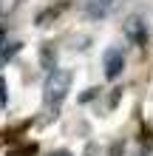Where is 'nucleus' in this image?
Returning <instances> with one entry per match:
<instances>
[{"mask_svg": "<svg viewBox=\"0 0 153 156\" xmlns=\"http://www.w3.org/2000/svg\"><path fill=\"white\" fill-rule=\"evenodd\" d=\"M68 88H71V71L54 68L51 74H48V80H46V85H43V99H46V105L48 108H57L62 99H65Z\"/></svg>", "mask_w": 153, "mask_h": 156, "instance_id": "obj_1", "label": "nucleus"}, {"mask_svg": "<svg viewBox=\"0 0 153 156\" xmlns=\"http://www.w3.org/2000/svg\"><path fill=\"white\" fill-rule=\"evenodd\" d=\"M102 66H105V77H108V80H116V77L122 74V68H125L122 51H116V48L105 51V57H102Z\"/></svg>", "mask_w": 153, "mask_h": 156, "instance_id": "obj_2", "label": "nucleus"}, {"mask_svg": "<svg viewBox=\"0 0 153 156\" xmlns=\"http://www.w3.org/2000/svg\"><path fill=\"white\" fill-rule=\"evenodd\" d=\"M125 34L136 43V45H145V23L139 20V17H130L128 26H125Z\"/></svg>", "mask_w": 153, "mask_h": 156, "instance_id": "obj_3", "label": "nucleus"}, {"mask_svg": "<svg viewBox=\"0 0 153 156\" xmlns=\"http://www.w3.org/2000/svg\"><path fill=\"white\" fill-rule=\"evenodd\" d=\"M108 9H111V0H91V3L85 6V14L88 17H105Z\"/></svg>", "mask_w": 153, "mask_h": 156, "instance_id": "obj_4", "label": "nucleus"}, {"mask_svg": "<svg viewBox=\"0 0 153 156\" xmlns=\"http://www.w3.org/2000/svg\"><path fill=\"white\" fill-rule=\"evenodd\" d=\"M17 51H20V43H3L0 45V66H3L9 57H14Z\"/></svg>", "mask_w": 153, "mask_h": 156, "instance_id": "obj_5", "label": "nucleus"}, {"mask_svg": "<svg viewBox=\"0 0 153 156\" xmlns=\"http://www.w3.org/2000/svg\"><path fill=\"white\" fill-rule=\"evenodd\" d=\"M14 6H17V0H0V17L12 14V12H14Z\"/></svg>", "mask_w": 153, "mask_h": 156, "instance_id": "obj_6", "label": "nucleus"}, {"mask_svg": "<svg viewBox=\"0 0 153 156\" xmlns=\"http://www.w3.org/2000/svg\"><path fill=\"white\" fill-rule=\"evenodd\" d=\"M43 66H46L48 71L57 68V66H54V54H51V48H43Z\"/></svg>", "mask_w": 153, "mask_h": 156, "instance_id": "obj_7", "label": "nucleus"}, {"mask_svg": "<svg viewBox=\"0 0 153 156\" xmlns=\"http://www.w3.org/2000/svg\"><path fill=\"white\" fill-rule=\"evenodd\" d=\"M6 102H9V97H6V80L0 77V108H6Z\"/></svg>", "mask_w": 153, "mask_h": 156, "instance_id": "obj_8", "label": "nucleus"}, {"mask_svg": "<svg viewBox=\"0 0 153 156\" xmlns=\"http://www.w3.org/2000/svg\"><path fill=\"white\" fill-rule=\"evenodd\" d=\"M48 156H71L68 151H54V153H48Z\"/></svg>", "mask_w": 153, "mask_h": 156, "instance_id": "obj_9", "label": "nucleus"}, {"mask_svg": "<svg viewBox=\"0 0 153 156\" xmlns=\"http://www.w3.org/2000/svg\"><path fill=\"white\" fill-rule=\"evenodd\" d=\"M3 43H6V31L0 29V45H3Z\"/></svg>", "mask_w": 153, "mask_h": 156, "instance_id": "obj_10", "label": "nucleus"}]
</instances>
